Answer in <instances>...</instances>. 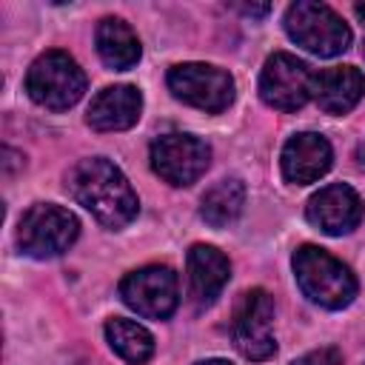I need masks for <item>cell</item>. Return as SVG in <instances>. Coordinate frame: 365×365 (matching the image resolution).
I'll list each match as a JSON object with an SVG mask.
<instances>
[{
	"instance_id": "obj_9",
	"label": "cell",
	"mask_w": 365,
	"mask_h": 365,
	"mask_svg": "<svg viewBox=\"0 0 365 365\" xmlns=\"http://www.w3.org/2000/svg\"><path fill=\"white\" fill-rule=\"evenodd\" d=\"M123 302L148 319H165L180 302L177 274L168 265H145L123 277L120 282Z\"/></svg>"
},
{
	"instance_id": "obj_17",
	"label": "cell",
	"mask_w": 365,
	"mask_h": 365,
	"mask_svg": "<svg viewBox=\"0 0 365 365\" xmlns=\"http://www.w3.org/2000/svg\"><path fill=\"white\" fill-rule=\"evenodd\" d=\"M245 205V185L240 177H225L220 182H214L200 202V217L214 225V228H225L231 225Z\"/></svg>"
},
{
	"instance_id": "obj_4",
	"label": "cell",
	"mask_w": 365,
	"mask_h": 365,
	"mask_svg": "<svg viewBox=\"0 0 365 365\" xmlns=\"http://www.w3.org/2000/svg\"><path fill=\"white\" fill-rule=\"evenodd\" d=\"M26 91L37 106L51 108V111H66L83 97L86 74L71 54L46 51L29 66Z\"/></svg>"
},
{
	"instance_id": "obj_12",
	"label": "cell",
	"mask_w": 365,
	"mask_h": 365,
	"mask_svg": "<svg viewBox=\"0 0 365 365\" xmlns=\"http://www.w3.org/2000/svg\"><path fill=\"white\" fill-rule=\"evenodd\" d=\"M331 145L322 134L314 131H302L294 134L285 148H282V177L294 185H308L314 180H319L328 168H331Z\"/></svg>"
},
{
	"instance_id": "obj_10",
	"label": "cell",
	"mask_w": 365,
	"mask_h": 365,
	"mask_svg": "<svg viewBox=\"0 0 365 365\" xmlns=\"http://www.w3.org/2000/svg\"><path fill=\"white\" fill-rule=\"evenodd\" d=\"M211 163V148L194 134H163L151 143V168L171 185L197 182Z\"/></svg>"
},
{
	"instance_id": "obj_2",
	"label": "cell",
	"mask_w": 365,
	"mask_h": 365,
	"mask_svg": "<svg viewBox=\"0 0 365 365\" xmlns=\"http://www.w3.org/2000/svg\"><path fill=\"white\" fill-rule=\"evenodd\" d=\"M294 277L297 285L302 288V294L328 308V311H339L345 305L354 302L356 297V277L351 274V268L345 262H339L334 254H328L319 245H299L294 251Z\"/></svg>"
},
{
	"instance_id": "obj_5",
	"label": "cell",
	"mask_w": 365,
	"mask_h": 365,
	"mask_svg": "<svg viewBox=\"0 0 365 365\" xmlns=\"http://www.w3.org/2000/svg\"><path fill=\"white\" fill-rule=\"evenodd\" d=\"M77 234L80 222L68 208L54 202H37L23 214L17 225V245L26 257L51 259L68 251Z\"/></svg>"
},
{
	"instance_id": "obj_14",
	"label": "cell",
	"mask_w": 365,
	"mask_h": 365,
	"mask_svg": "<svg viewBox=\"0 0 365 365\" xmlns=\"http://www.w3.org/2000/svg\"><path fill=\"white\" fill-rule=\"evenodd\" d=\"M143 94L134 86H108L88 106V125L94 131H125L140 120Z\"/></svg>"
},
{
	"instance_id": "obj_22",
	"label": "cell",
	"mask_w": 365,
	"mask_h": 365,
	"mask_svg": "<svg viewBox=\"0 0 365 365\" xmlns=\"http://www.w3.org/2000/svg\"><path fill=\"white\" fill-rule=\"evenodd\" d=\"M197 365H231V362H225V359H202Z\"/></svg>"
},
{
	"instance_id": "obj_8",
	"label": "cell",
	"mask_w": 365,
	"mask_h": 365,
	"mask_svg": "<svg viewBox=\"0 0 365 365\" xmlns=\"http://www.w3.org/2000/svg\"><path fill=\"white\" fill-rule=\"evenodd\" d=\"M168 88L177 100L208 111L220 114L231 106L234 100V80L228 71L208 66V63H180L168 71Z\"/></svg>"
},
{
	"instance_id": "obj_19",
	"label": "cell",
	"mask_w": 365,
	"mask_h": 365,
	"mask_svg": "<svg viewBox=\"0 0 365 365\" xmlns=\"http://www.w3.org/2000/svg\"><path fill=\"white\" fill-rule=\"evenodd\" d=\"M291 365H342V354L336 348H317V351H308L305 356L294 359Z\"/></svg>"
},
{
	"instance_id": "obj_24",
	"label": "cell",
	"mask_w": 365,
	"mask_h": 365,
	"mask_svg": "<svg viewBox=\"0 0 365 365\" xmlns=\"http://www.w3.org/2000/svg\"><path fill=\"white\" fill-rule=\"evenodd\" d=\"M362 57H365V40H362Z\"/></svg>"
},
{
	"instance_id": "obj_20",
	"label": "cell",
	"mask_w": 365,
	"mask_h": 365,
	"mask_svg": "<svg viewBox=\"0 0 365 365\" xmlns=\"http://www.w3.org/2000/svg\"><path fill=\"white\" fill-rule=\"evenodd\" d=\"M242 14H251V17H262V14H268L271 11V6L268 3H262V6H237Z\"/></svg>"
},
{
	"instance_id": "obj_21",
	"label": "cell",
	"mask_w": 365,
	"mask_h": 365,
	"mask_svg": "<svg viewBox=\"0 0 365 365\" xmlns=\"http://www.w3.org/2000/svg\"><path fill=\"white\" fill-rule=\"evenodd\" d=\"M356 165H359V168L365 171V140H362V143L356 145Z\"/></svg>"
},
{
	"instance_id": "obj_16",
	"label": "cell",
	"mask_w": 365,
	"mask_h": 365,
	"mask_svg": "<svg viewBox=\"0 0 365 365\" xmlns=\"http://www.w3.org/2000/svg\"><path fill=\"white\" fill-rule=\"evenodd\" d=\"M94 43L100 60L114 71H125L140 60V40L131 31V26L120 17H103L97 23Z\"/></svg>"
},
{
	"instance_id": "obj_6",
	"label": "cell",
	"mask_w": 365,
	"mask_h": 365,
	"mask_svg": "<svg viewBox=\"0 0 365 365\" xmlns=\"http://www.w3.org/2000/svg\"><path fill=\"white\" fill-rule=\"evenodd\" d=\"M314 74L299 57L274 51L259 74V97L277 111H297L314 97Z\"/></svg>"
},
{
	"instance_id": "obj_1",
	"label": "cell",
	"mask_w": 365,
	"mask_h": 365,
	"mask_svg": "<svg viewBox=\"0 0 365 365\" xmlns=\"http://www.w3.org/2000/svg\"><path fill=\"white\" fill-rule=\"evenodd\" d=\"M68 194L106 228H123L137 217V194L125 174L106 157L80 160L66 177Z\"/></svg>"
},
{
	"instance_id": "obj_18",
	"label": "cell",
	"mask_w": 365,
	"mask_h": 365,
	"mask_svg": "<svg viewBox=\"0 0 365 365\" xmlns=\"http://www.w3.org/2000/svg\"><path fill=\"white\" fill-rule=\"evenodd\" d=\"M106 339L114 348V354L131 365H143L145 359L154 356V336L131 319H123V317L108 319L106 322Z\"/></svg>"
},
{
	"instance_id": "obj_15",
	"label": "cell",
	"mask_w": 365,
	"mask_h": 365,
	"mask_svg": "<svg viewBox=\"0 0 365 365\" xmlns=\"http://www.w3.org/2000/svg\"><path fill=\"white\" fill-rule=\"evenodd\" d=\"M365 94V74L354 66H334L314 74V100L328 114H348Z\"/></svg>"
},
{
	"instance_id": "obj_23",
	"label": "cell",
	"mask_w": 365,
	"mask_h": 365,
	"mask_svg": "<svg viewBox=\"0 0 365 365\" xmlns=\"http://www.w3.org/2000/svg\"><path fill=\"white\" fill-rule=\"evenodd\" d=\"M354 11H356V17H359V20H362V26H365V3H359Z\"/></svg>"
},
{
	"instance_id": "obj_11",
	"label": "cell",
	"mask_w": 365,
	"mask_h": 365,
	"mask_svg": "<svg viewBox=\"0 0 365 365\" xmlns=\"http://www.w3.org/2000/svg\"><path fill=\"white\" fill-rule=\"evenodd\" d=\"M305 217L322 234L339 237V234H348V231H354L359 225V220H362V200H359V194L351 185L334 182V185L319 188L308 200Z\"/></svg>"
},
{
	"instance_id": "obj_13",
	"label": "cell",
	"mask_w": 365,
	"mask_h": 365,
	"mask_svg": "<svg viewBox=\"0 0 365 365\" xmlns=\"http://www.w3.org/2000/svg\"><path fill=\"white\" fill-rule=\"evenodd\" d=\"M188 294H191V302L197 308H208L220 291L225 288L228 277H231V265H228V257L222 251H217L214 245H191L188 251Z\"/></svg>"
},
{
	"instance_id": "obj_3",
	"label": "cell",
	"mask_w": 365,
	"mask_h": 365,
	"mask_svg": "<svg viewBox=\"0 0 365 365\" xmlns=\"http://www.w3.org/2000/svg\"><path fill=\"white\" fill-rule=\"evenodd\" d=\"M288 37L317 57H336L351 46V29L325 3L297 0L285 11Z\"/></svg>"
},
{
	"instance_id": "obj_7",
	"label": "cell",
	"mask_w": 365,
	"mask_h": 365,
	"mask_svg": "<svg viewBox=\"0 0 365 365\" xmlns=\"http://www.w3.org/2000/svg\"><path fill=\"white\" fill-rule=\"evenodd\" d=\"M274 299L262 288H251L242 294V299L234 308L231 319V339L234 348L254 362L268 359L277 351L274 342Z\"/></svg>"
}]
</instances>
